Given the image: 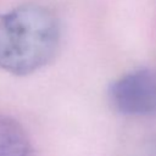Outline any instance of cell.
<instances>
[{
  "mask_svg": "<svg viewBox=\"0 0 156 156\" xmlns=\"http://www.w3.org/2000/svg\"><path fill=\"white\" fill-rule=\"evenodd\" d=\"M61 27L56 15L38 4L0 13V68L27 76L50 63L58 51Z\"/></svg>",
  "mask_w": 156,
  "mask_h": 156,
  "instance_id": "obj_1",
  "label": "cell"
},
{
  "mask_svg": "<svg viewBox=\"0 0 156 156\" xmlns=\"http://www.w3.org/2000/svg\"><path fill=\"white\" fill-rule=\"evenodd\" d=\"M115 110L128 116L156 113V67L129 72L116 79L108 89Z\"/></svg>",
  "mask_w": 156,
  "mask_h": 156,
  "instance_id": "obj_2",
  "label": "cell"
},
{
  "mask_svg": "<svg viewBox=\"0 0 156 156\" xmlns=\"http://www.w3.org/2000/svg\"><path fill=\"white\" fill-rule=\"evenodd\" d=\"M0 156H35L24 128L5 115H0Z\"/></svg>",
  "mask_w": 156,
  "mask_h": 156,
  "instance_id": "obj_3",
  "label": "cell"
}]
</instances>
